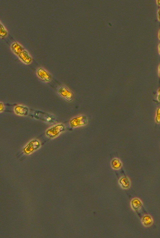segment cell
<instances>
[{
  "label": "cell",
  "mask_w": 160,
  "mask_h": 238,
  "mask_svg": "<svg viewBox=\"0 0 160 238\" xmlns=\"http://www.w3.org/2000/svg\"><path fill=\"white\" fill-rule=\"evenodd\" d=\"M34 116L38 119L48 123H53L55 120V117L52 115L41 111H36Z\"/></svg>",
  "instance_id": "cell-1"
},
{
  "label": "cell",
  "mask_w": 160,
  "mask_h": 238,
  "mask_svg": "<svg viewBox=\"0 0 160 238\" xmlns=\"http://www.w3.org/2000/svg\"><path fill=\"white\" fill-rule=\"evenodd\" d=\"M64 129L63 125L58 124L48 130L46 134L50 138L55 137L60 133L63 132Z\"/></svg>",
  "instance_id": "cell-2"
},
{
  "label": "cell",
  "mask_w": 160,
  "mask_h": 238,
  "mask_svg": "<svg viewBox=\"0 0 160 238\" xmlns=\"http://www.w3.org/2000/svg\"><path fill=\"white\" fill-rule=\"evenodd\" d=\"M58 94L67 101H71L72 99L73 94L68 89L64 86H62L58 90Z\"/></svg>",
  "instance_id": "cell-3"
},
{
  "label": "cell",
  "mask_w": 160,
  "mask_h": 238,
  "mask_svg": "<svg viewBox=\"0 0 160 238\" xmlns=\"http://www.w3.org/2000/svg\"><path fill=\"white\" fill-rule=\"evenodd\" d=\"M37 74L38 77L41 80L46 82H49L52 79V76L45 69L40 68L37 71Z\"/></svg>",
  "instance_id": "cell-4"
},
{
  "label": "cell",
  "mask_w": 160,
  "mask_h": 238,
  "mask_svg": "<svg viewBox=\"0 0 160 238\" xmlns=\"http://www.w3.org/2000/svg\"><path fill=\"white\" fill-rule=\"evenodd\" d=\"M87 119L85 116H80L73 119L70 122V124L73 127H76L86 123Z\"/></svg>",
  "instance_id": "cell-5"
},
{
  "label": "cell",
  "mask_w": 160,
  "mask_h": 238,
  "mask_svg": "<svg viewBox=\"0 0 160 238\" xmlns=\"http://www.w3.org/2000/svg\"><path fill=\"white\" fill-rule=\"evenodd\" d=\"M14 111L16 114L21 116H26L28 114L29 110L28 108L21 106H16L14 108Z\"/></svg>",
  "instance_id": "cell-6"
},
{
  "label": "cell",
  "mask_w": 160,
  "mask_h": 238,
  "mask_svg": "<svg viewBox=\"0 0 160 238\" xmlns=\"http://www.w3.org/2000/svg\"><path fill=\"white\" fill-rule=\"evenodd\" d=\"M39 144L37 141L32 142L24 150L25 152L27 154L30 153L33 150L37 149L39 147Z\"/></svg>",
  "instance_id": "cell-7"
},
{
  "label": "cell",
  "mask_w": 160,
  "mask_h": 238,
  "mask_svg": "<svg viewBox=\"0 0 160 238\" xmlns=\"http://www.w3.org/2000/svg\"><path fill=\"white\" fill-rule=\"evenodd\" d=\"M19 56L21 60L26 64H29L32 61V58L27 51H23Z\"/></svg>",
  "instance_id": "cell-8"
},
{
  "label": "cell",
  "mask_w": 160,
  "mask_h": 238,
  "mask_svg": "<svg viewBox=\"0 0 160 238\" xmlns=\"http://www.w3.org/2000/svg\"><path fill=\"white\" fill-rule=\"evenodd\" d=\"M11 48L13 52L16 54L18 55L23 51L24 50L23 47L16 42L12 44Z\"/></svg>",
  "instance_id": "cell-9"
},
{
  "label": "cell",
  "mask_w": 160,
  "mask_h": 238,
  "mask_svg": "<svg viewBox=\"0 0 160 238\" xmlns=\"http://www.w3.org/2000/svg\"><path fill=\"white\" fill-rule=\"evenodd\" d=\"M0 35L1 37L3 38L6 37L7 35L8 32L1 24L0 25Z\"/></svg>",
  "instance_id": "cell-10"
},
{
  "label": "cell",
  "mask_w": 160,
  "mask_h": 238,
  "mask_svg": "<svg viewBox=\"0 0 160 238\" xmlns=\"http://www.w3.org/2000/svg\"><path fill=\"white\" fill-rule=\"evenodd\" d=\"M143 222L146 226H149L152 223V220L150 217L146 216L143 218Z\"/></svg>",
  "instance_id": "cell-11"
},
{
  "label": "cell",
  "mask_w": 160,
  "mask_h": 238,
  "mask_svg": "<svg viewBox=\"0 0 160 238\" xmlns=\"http://www.w3.org/2000/svg\"><path fill=\"white\" fill-rule=\"evenodd\" d=\"M132 205L135 209H138L140 207L141 204L138 199H135L132 202Z\"/></svg>",
  "instance_id": "cell-12"
},
{
  "label": "cell",
  "mask_w": 160,
  "mask_h": 238,
  "mask_svg": "<svg viewBox=\"0 0 160 238\" xmlns=\"http://www.w3.org/2000/svg\"><path fill=\"white\" fill-rule=\"evenodd\" d=\"M121 182L124 186L125 187H127L129 185V181L127 178H123V179H122Z\"/></svg>",
  "instance_id": "cell-13"
},
{
  "label": "cell",
  "mask_w": 160,
  "mask_h": 238,
  "mask_svg": "<svg viewBox=\"0 0 160 238\" xmlns=\"http://www.w3.org/2000/svg\"><path fill=\"white\" fill-rule=\"evenodd\" d=\"M113 165L114 167L117 168L121 166V164L119 162L118 160H115L114 161Z\"/></svg>",
  "instance_id": "cell-14"
},
{
  "label": "cell",
  "mask_w": 160,
  "mask_h": 238,
  "mask_svg": "<svg viewBox=\"0 0 160 238\" xmlns=\"http://www.w3.org/2000/svg\"><path fill=\"white\" fill-rule=\"evenodd\" d=\"M156 121L158 123H160V108L158 110L157 112Z\"/></svg>",
  "instance_id": "cell-15"
},
{
  "label": "cell",
  "mask_w": 160,
  "mask_h": 238,
  "mask_svg": "<svg viewBox=\"0 0 160 238\" xmlns=\"http://www.w3.org/2000/svg\"><path fill=\"white\" fill-rule=\"evenodd\" d=\"M0 106H1V108H0V111H1V112H2L4 111V106L3 104L1 103V104H0Z\"/></svg>",
  "instance_id": "cell-16"
}]
</instances>
